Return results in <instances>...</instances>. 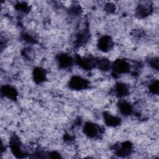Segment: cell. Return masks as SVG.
Listing matches in <instances>:
<instances>
[{"instance_id": "1", "label": "cell", "mask_w": 159, "mask_h": 159, "mask_svg": "<svg viewBox=\"0 0 159 159\" xmlns=\"http://www.w3.org/2000/svg\"><path fill=\"white\" fill-rule=\"evenodd\" d=\"M89 82L81 76H73L68 81V86L72 90L80 91L86 89L89 86Z\"/></svg>"}, {"instance_id": "2", "label": "cell", "mask_w": 159, "mask_h": 159, "mask_svg": "<svg viewBox=\"0 0 159 159\" xmlns=\"http://www.w3.org/2000/svg\"><path fill=\"white\" fill-rule=\"evenodd\" d=\"M83 132L87 137L93 139L99 137L101 134V129L96 124L87 122L83 127Z\"/></svg>"}]
</instances>
